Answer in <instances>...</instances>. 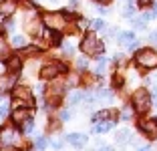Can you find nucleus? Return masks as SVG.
<instances>
[{"instance_id":"26","label":"nucleus","mask_w":157,"mask_h":151,"mask_svg":"<svg viewBox=\"0 0 157 151\" xmlns=\"http://www.w3.org/2000/svg\"><path fill=\"white\" fill-rule=\"evenodd\" d=\"M145 24H147V22H145V20L141 18V16L133 20V26H135V28H145Z\"/></svg>"},{"instance_id":"16","label":"nucleus","mask_w":157,"mask_h":151,"mask_svg":"<svg viewBox=\"0 0 157 151\" xmlns=\"http://www.w3.org/2000/svg\"><path fill=\"white\" fill-rule=\"evenodd\" d=\"M14 8H16V6H14V0H4V2L0 4V14H2V16H10V14L14 12Z\"/></svg>"},{"instance_id":"12","label":"nucleus","mask_w":157,"mask_h":151,"mask_svg":"<svg viewBox=\"0 0 157 151\" xmlns=\"http://www.w3.org/2000/svg\"><path fill=\"white\" fill-rule=\"evenodd\" d=\"M99 121H115V111L105 109V111L95 113V115H93V123H99Z\"/></svg>"},{"instance_id":"28","label":"nucleus","mask_w":157,"mask_h":151,"mask_svg":"<svg viewBox=\"0 0 157 151\" xmlns=\"http://www.w3.org/2000/svg\"><path fill=\"white\" fill-rule=\"evenodd\" d=\"M77 69H81V71L87 69V59H78L77 60Z\"/></svg>"},{"instance_id":"3","label":"nucleus","mask_w":157,"mask_h":151,"mask_svg":"<svg viewBox=\"0 0 157 151\" xmlns=\"http://www.w3.org/2000/svg\"><path fill=\"white\" fill-rule=\"evenodd\" d=\"M131 103H133V109L137 111V113H147L149 107H151V95H149L145 89H137V91L133 93Z\"/></svg>"},{"instance_id":"29","label":"nucleus","mask_w":157,"mask_h":151,"mask_svg":"<svg viewBox=\"0 0 157 151\" xmlns=\"http://www.w3.org/2000/svg\"><path fill=\"white\" fill-rule=\"evenodd\" d=\"M63 50H65L67 55H73V45H69V42H65V45H63Z\"/></svg>"},{"instance_id":"22","label":"nucleus","mask_w":157,"mask_h":151,"mask_svg":"<svg viewBox=\"0 0 157 151\" xmlns=\"http://www.w3.org/2000/svg\"><path fill=\"white\" fill-rule=\"evenodd\" d=\"M117 141H119V143L131 141V133L127 131V129H123V131H119V135H117Z\"/></svg>"},{"instance_id":"32","label":"nucleus","mask_w":157,"mask_h":151,"mask_svg":"<svg viewBox=\"0 0 157 151\" xmlns=\"http://www.w3.org/2000/svg\"><path fill=\"white\" fill-rule=\"evenodd\" d=\"M139 4H141V6H147V4H151V0H139Z\"/></svg>"},{"instance_id":"37","label":"nucleus","mask_w":157,"mask_h":151,"mask_svg":"<svg viewBox=\"0 0 157 151\" xmlns=\"http://www.w3.org/2000/svg\"><path fill=\"white\" fill-rule=\"evenodd\" d=\"M51 2H60V0H51Z\"/></svg>"},{"instance_id":"9","label":"nucleus","mask_w":157,"mask_h":151,"mask_svg":"<svg viewBox=\"0 0 157 151\" xmlns=\"http://www.w3.org/2000/svg\"><path fill=\"white\" fill-rule=\"evenodd\" d=\"M139 129L147 135V137L155 139L157 137V119H145V121H139Z\"/></svg>"},{"instance_id":"17","label":"nucleus","mask_w":157,"mask_h":151,"mask_svg":"<svg viewBox=\"0 0 157 151\" xmlns=\"http://www.w3.org/2000/svg\"><path fill=\"white\" fill-rule=\"evenodd\" d=\"M87 99H91V95H85L83 91H75L73 95L69 97L71 105H78V103H81V101H87Z\"/></svg>"},{"instance_id":"11","label":"nucleus","mask_w":157,"mask_h":151,"mask_svg":"<svg viewBox=\"0 0 157 151\" xmlns=\"http://www.w3.org/2000/svg\"><path fill=\"white\" fill-rule=\"evenodd\" d=\"M20 67H22V60H20V56L12 55V56H8V59H6V69H8L10 73H14V75H18Z\"/></svg>"},{"instance_id":"34","label":"nucleus","mask_w":157,"mask_h":151,"mask_svg":"<svg viewBox=\"0 0 157 151\" xmlns=\"http://www.w3.org/2000/svg\"><path fill=\"white\" fill-rule=\"evenodd\" d=\"M95 151H113L111 147H101V149H95Z\"/></svg>"},{"instance_id":"18","label":"nucleus","mask_w":157,"mask_h":151,"mask_svg":"<svg viewBox=\"0 0 157 151\" xmlns=\"http://www.w3.org/2000/svg\"><path fill=\"white\" fill-rule=\"evenodd\" d=\"M59 38H60V37L56 34L55 30H52V28H48V30H44V41H46V42H51V45H59V42H60Z\"/></svg>"},{"instance_id":"13","label":"nucleus","mask_w":157,"mask_h":151,"mask_svg":"<svg viewBox=\"0 0 157 151\" xmlns=\"http://www.w3.org/2000/svg\"><path fill=\"white\" fill-rule=\"evenodd\" d=\"M67 141H69L71 145H75V147H83L85 143H87V135H81V133H71V135H67Z\"/></svg>"},{"instance_id":"10","label":"nucleus","mask_w":157,"mask_h":151,"mask_svg":"<svg viewBox=\"0 0 157 151\" xmlns=\"http://www.w3.org/2000/svg\"><path fill=\"white\" fill-rule=\"evenodd\" d=\"M119 45L125 48H135L137 46V38L133 32H119Z\"/></svg>"},{"instance_id":"27","label":"nucleus","mask_w":157,"mask_h":151,"mask_svg":"<svg viewBox=\"0 0 157 151\" xmlns=\"http://www.w3.org/2000/svg\"><path fill=\"white\" fill-rule=\"evenodd\" d=\"M34 145H36V149H44V147H46V139L44 137H38L36 141H34Z\"/></svg>"},{"instance_id":"24","label":"nucleus","mask_w":157,"mask_h":151,"mask_svg":"<svg viewBox=\"0 0 157 151\" xmlns=\"http://www.w3.org/2000/svg\"><path fill=\"white\" fill-rule=\"evenodd\" d=\"M33 129H34V123H33V119H28L26 123L22 125V131H24V133H30Z\"/></svg>"},{"instance_id":"14","label":"nucleus","mask_w":157,"mask_h":151,"mask_svg":"<svg viewBox=\"0 0 157 151\" xmlns=\"http://www.w3.org/2000/svg\"><path fill=\"white\" fill-rule=\"evenodd\" d=\"M12 87H16V75L14 73H10L8 77H4V79H0V91H8V89H12Z\"/></svg>"},{"instance_id":"35","label":"nucleus","mask_w":157,"mask_h":151,"mask_svg":"<svg viewBox=\"0 0 157 151\" xmlns=\"http://www.w3.org/2000/svg\"><path fill=\"white\" fill-rule=\"evenodd\" d=\"M139 151H151V149H149V147H141V149H139Z\"/></svg>"},{"instance_id":"1","label":"nucleus","mask_w":157,"mask_h":151,"mask_svg":"<svg viewBox=\"0 0 157 151\" xmlns=\"http://www.w3.org/2000/svg\"><path fill=\"white\" fill-rule=\"evenodd\" d=\"M135 63H137V67L147 69V71L157 69V52L153 48H141L135 55Z\"/></svg>"},{"instance_id":"36","label":"nucleus","mask_w":157,"mask_h":151,"mask_svg":"<svg viewBox=\"0 0 157 151\" xmlns=\"http://www.w3.org/2000/svg\"><path fill=\"white\" fill-rule=\"evenodd\" d=\"M95 2H107V0H95Z\"/></svg>"},{"instance_id":"23","label":"nucleus","mask_w":157,"mask_h":151,"mask_svg":"<svg viewBox=\"0 0 157 151\" xmlns=\"http://www.w3.org/2000/svg\"><path fill=\"white\" fill-rule=\"evenodd\" d=\"M91 28H93V30H103V28H105V22H103L101 18H97V20H93V22H91Z\"/></svg>"},{"instance_id":"33","label":"nucleus","mask_w":157,"mask_h":151,"mask_svg":"<svg viewBox=\"0 0 157 151\" xmlns=\"http://www.w3.org/2000/svg\"><path fill=\"white\" fill-rule=\"evenodd\" d=\"M151 41L157 45V30H155V32H151Z\"/></svg>"},{"instance_id":"20","label":"nucleus","mask_w":157,"mask_h":151,"mask_svg":"<svg viewBox=\"0 0 157 151\" xmlns=\"http://www.w3.org/2000/svg\"><path fill=\"white\" fill-rule=\"evenodd\" d=\"M107 64H109V60H107L105 56H101V59L97 60V64H95V73H97V75H103L107 71Z\"/></svg>"},{"instance_id":"2","label":"nucleus","mask_w":157,"mask_h":151,"mask_svg":"<svg viewBox=\"0 0 157 151\" xmlns=\"http://www.w3.org/2000/svg\"><path fill=\"white\" fill-rule=\"evenodd\" d=\"M81 50H83L85 55H89V56L101 59V55H103V42L99 41L95 34H89V37H85V41L81 42Z\"/></svg>"},{"instance_id":"31","label":"nucleus","mask_w":157,"mask_h":151,"mask_svg":"<svg viewBox=\"0 0 157 151\" xmlns=\"http://www.w3.org/2000/svg\"><path fill=\"white\" fill-rule=\"evenodd\" d=\"M6 113H8V107H6V105H2V107H0V117H4Z\"/></svg>"},{"instance_id":"8","label":"nucleus","mask_w":157,"mask_h":151,"mask_svg":"<svg viewBox=\"0 0 157 151\" xmlns=\"http://www.w3.org/2000/svg\"><path fill=\"white\" fill-rule=\"evenodd\" d=\"M16 139H18V133L14 131V127H4L0 131V143H2V145L10 147V145L16 143Z\"/></svg>"},{"instance_id":"25","label":"nucleus","mask_w":157,"mask_h":151,"mask_svg":"<svg viewBox=\"0 0 157 151\" xmlns=\"http://www.w3.org/2000/svg\"><path fill=\"white\" fill-rule=\"evenodd\" d=\"M133 111H135V109H133ZM133 111H131L129 107H125V109H123V115H121V117H123V121H129L131 115H133Z\"/></svg>"},{"instance_id":"7","label":"nucleus","mask_w":157,"mask_h":151,"mask_svg":"<svg viewBox=\"0 0 157 151\" xmlns=\"http://www.w3.org/2000/svg\"><path fill=\"white\" fill-rule=\"evenodd\" d=\"M28 119H33V109H30V107H26V105H24V107H18V109L12 113V121L16 125H24Z\"/></svg>"},{"instance_id":"6","label":"nucleus","mask_w":157,"mask_h":151,"mask_svg":"<svg viewBox=\"0 0 157 151\" xmlns=\"http://www.w3.org/2000/svg\"><path fill=\"white\" fill-rule=\"evenodd\" d=\"M60 73H67V67L63 63H48V64H44L42 67V71H40V77L42 79H55V77H59Z\"/></svg>"},{"instance_id":"21","label":"nucleus","mask_w":157,"mask_h":151,"mask_svg":"<svg viewBox=\"0 0 157 151\" xmlns=\"http://www.w3.org/2000/svg\"><path fill=\"white\" fill-rule=\"evenodd\" d=\"M95 97H99V99H111L113 91L111 89H97V91H95Z\"/></svg>"},{"instance_id":"5","label":"nucleus","mask_w":157,"mask_h":151,"mask_svg":"<svg viewBox=\"0 0 157 151\" xmlns=\"http://www.w3.org/2000/svg\"><path fill=\"white\" fill-rule=\"evenodd\" d=\"M14 99H16V103H20V105L30 107V103H34L33 89H30V87H24V85L16 87V89H14Z\"/></svg>"},{"instance_id":"19","label":"nucleus","mask_w":157,"mask_h":151,"mask_svg":"<svg viewBox=\"0 0 157 151\" xmlns=\"http://www.w3.org/2000/svg\"><path fill=\"white\" fill-rule=\"evenodd\" d=\"M10 45L16 46V48H22V46H26V38H24L22 34H14V37L10 38Z\"/></svg>"},{"instance_id":"15","label":"nucleus","mask_w":157,"mask_h":151,"mask_svg":"<svg viewBox=\"0 0 157 151\" xmlns=\"http://www.w3.org/2000/svg\"><path fill=\"white\" fill-rule=\"evenodd\" d=\"M113 125H115V121H99V123H95V127H93V133L97 135V133H105L109 131V129H113Z\"/></svg>"},{"instance_id":"4","label":"nucleus","mask_w":157,"mask_h":151,"mask_svg":"<svg viewBox=\"0 0 157 151\" xmlns=\"http://www.w3.org/2000/svg\"><path fill=\"white\" fill-rule=\"evenodd\" d=\"M42 20H44V24L48 28H52V30H60V28L67 26V18L63 12H48L42 16Z\"/></svg>"},{"instance_id":"30","label":"nucleus","mask_w":157,"mask_h":151,"mask_svg":"<svg viewBox=\"0 0 157 151\" xmlns=\"http://www.w3.org/2000/svg\"><path fill=\"white\" fill-rule=\"evenodd\" d=\"M69 117H71V111H63V113H60V119L63 121H69Z\"/></svg>"}]
</instances>
